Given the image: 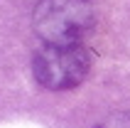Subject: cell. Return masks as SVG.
<instances>
[{"mask_svg":"<svg viewBox=\"0 0 130 128\" xmlns=\"http://www.w3.org/2000/svg\"><path fill=\"white\" fill-rule=\"evenodd\" d=\"M91 69V59L81 44H44L32 59L37 84L52 91L79 86Z\"/></svg>","mask_w":130,"mask_h":128,"instance_id":"7a4b0ae2","label":"cell"},{"mask_svg":"<svg viewBox=\"0 0 130 128\" xmlns=\"http://www.w3.org/2000/svg\"><path fill=\"white\" fill-rule=\"evenodd\" d=\"M93 128H130V113H113L101 123H96Z\"/></svg>","mask_w":130,"mask_h":128,"instance_id":"3957f363","label":"cell"},{"mask_svg":"<svg viewBox=\"0 0 130 128\" xmlns=\"http://www.w3.org/2000/svg\"><path fill=\"white\" fill-rule=\"evenodd\" d=\"M91 0H39L32 12V27L44 44H79L93 30Z\"/></svg>","mask_w":130,"mask_h":128,"instance_id":"6da1fadb","label":"cell"}]
</instances>
